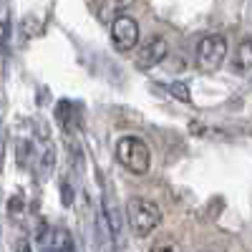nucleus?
<instances>
[{
	"mask_svg": "<svg viewBox=\"0 0 252 252\" xmlns=\"http://www.w3.org/2000/svg\"><path fill=\"white\" fill-rule=\"evenodd\" d=\"M111 43L119 53H129L139 46V23L129 15H119L111 20Z\"/></svg>",
	"mask_w": 252,
	"mask_h": 252,
	"instance_id": "4",
	"label": "nucleus"
},
{
	"mask_svg": "<svg viewBox=\"0 0 252 252\" xmlns=\"http://www.w3.org/2000/svg\"><path fill=\"white\" fill-rule=\"evenodd\" d=\"M0 3H3V0H0Z\"/></svg>",
	"mask_w": 252,
	"mask_h": 252,
	"instance_id": "17",
	"label": "nucleus"
},
{
	"mask_svg": "<svg viewBox=\"0 0 252 252\" xmlns=\"http://www.w3.org/2000/svg\"><path fill=\"white\" fill-rule=\"evenodd\" d=\"M126 220H129V227L136 237H149L161 224V209L152 199L134 197L126 202Z\"/></svg>",
	"mask_w": 252,
	"mask_h": 252,
	"instance_id": "1",
	"label": "nucleus"
},
{
	"mask_svg": "<svg viewBox=\"0 0 252 252\" xmlns=\"http://www.w3.org/2000/svg\"><path fill=\"white\" fill-rule=\"evenodd\" d=\"M227 58V38L220 33L204 35L197 43V66L202 71H217Z\"/></svg>",
	"mask_w": 252,
	"mask_h": 252,
	"instance_id": "3",
	"label": "nucleus"
},
{
	"mask_svg": "<svg viewBox=\"0 0 252 252\" xmlns=\"http://www.w3.org/2000/svg\"><path fill=\"white\" fill-rule=\"evenodd\" d=\"M53 164H56V152L48 149L46 157H43V161H40V177H48L53 172Z\"/></svg>",
	"mask_w": 252,
	"mask_h": 252,
	"instance_id": "12",
	"label": "nucleus"
},
{
	"mask_svg": "<svg viewBox=\"0 0 252 252\" xmlns=\"http://www.w3.org/2000/svg\"><path fill=\"white\" fill-rule=\"evenodd\" d=\"M166 91H169L177 101H184V103H189L192 101V94H189V86L187 83H182V81H177V83H166Z\"/></svg>",
	"mask_w": 252,
	"mask_h": 252,
	"instance_id": "10",
	"label": "nucleus"
},
{
	"mask_svg": "<svg viewBox=\"0 0 252 252\" xmlns=\"http://www.w3.org/2000/svg\"><path fill=\"white\" fill-rule=\"evenodd\" d=\"M48 252H76V245H73V237L68 229H63V227H56L51 229V237L46 240L43 245Z\"/></svg>",
	"mask_w": 252,
	"mask_h": 252,
	"instance_id": "7",
	"label": "nucleus"
},
{
	"mask_svg": "<svg viewBox=\"0 0 252 252\" xmlns=\"http://www.w3.org/2000/svg\"><path fill=\"white\" fill-rule=\"evenodd\" d=\"M101 212L109 222V229H111V240L114 242H121V212H119V204L116 199L106 192L103 194V202H101Z\"/></svg>",
	"mask_w": 252,
	"mask_h": 252,
	"instance_id": "6",
	"label": "nucleus"
},
{
	"mask_svg": "<svg viewBox=\"0 0 252 252\" xmlns=\"http://www.w3.org/2000/svg\"><path fill=\"white\" fill-rule=\"evenodd\" d=\"M250 68H252V38L242 40L237 46V53H235V71L245 73Z\"/></svg>",
	"mask_w": 252,
	"mask_h": 252,
	"instance_id": "8",
	"label": "nucleus"
},
{
	"mask_svg": "<svg viewBox=\"0 0 252 252\" xmlns=\"http://www.w3.org/2000/svg\"><path fill=\"white\" fill-rule=\"evenodd\" d=\"M28 154H31V144L28 141H20L18 144V161H20V166L28 164Z\"/></svg>",
	"mask_w": 252,
	"mask_h": 252,
	"instance_id": "13",
	"label": "nucleus"
},
{
	"mask_svg": "<svg viewBox=\"0 0 252 252\" xmlns=\"http://www.w3.org/2000/svg\"><path fill=\"white\" fill-rule=\"evenodd\" d=\"M8 212H10L13 217L23 212V199H20V197H13V199L8 202Z\"/></svg>",
	"mask_w": 252,
	"mask_h": 252,
	"instance_id": "15",
	"label": "nucleus"
},
{
	"mask_svg": "<svg viewBox=\"0 0 252 252\" xmlns=\"http://www.w3.org/2000/svg\"><path fill=\"white\" fill-rule=\"evenodd\" d=\"M166 53H169V46H166L164 38H149L136 51V68L139 71H149V68L159 66V63L166 58Z\"/></svg>",
	"mask_w": 252,
	"mask_h": 252,
	"instance_id": "5",
	"label": "nucleus"
},
{
	"mask_svg": "<svg viewBox=\"0 0 252 252\" xmlns=\"http://www.w3.org/2000/svg\"><path fill=\"white\" fill-rule=\"evenodd\" d=\"M152 252H182V247H179V242L164 237V240H157L152 245Z\"/></svg>",
	"mask_w": 252,
	"mask_h": 252,
	"instance_id": "11",
	"label": "nucleus"
},
{
	"mask_svg": "<svg viewBox=\"0 0 252 252\" xmlns=\"http://www.w3.org/2000/svg\"><path fill=\"white\" fill-rule=\"evenodd\" d=\"M15 252H33V247H31V240L20 237V240H18V245H15Z\"/></svg>",
	"mask_w": 252,
	"mask_h": 252,
	"instance_id": "16",
	"label": "nucleus"
},
{
	"mask_svg": "<svg viewBox=\"0 0 252 252\" xmlns=\"http://www.w3.org/2000/svg\"><path fill=\"white\" fill-rule=\"evenodd\" d=\"M61 194H63V204H66V207L73 204V189H71V184L66 179L61 182Z\"/></svg>",
	"mask_w": 252,
	"mask_h": 252,
	"instance_id": "14",
	"label": "nucleus"
},
{
	"mask_svg": "<svg viewBox=\"0 0 252 252\" xmlns=\"http://www.w3.org/2000/svg\"><path fill=\"white\" fill-rule=\"evenodd\" d=\"M131 5V0H106V3L101 5V20H106V23L111 26V20L114 18H119V13L124 10V8H129Z\"/></svg>",
	"mask_w": 252,
	"mask_h": 252,
	"instance_id": "9",
	"label": "nucleus"
},
{
	"mask_svg": "<svg viewBox=\"0 0 252 252\" xmlns=\"http://www.w3.org/2000/svg\"><path fill=\"white\" fill-rule=\"evenodd\" d=\"M116 159L126 172L131 174H146L152 166V152L139 136H121L116 141Z\"/></svg>",
	"mask_w": 252,
	"mask_h": 252,
	"instance_id": "2",
	"label": "nucleus"
}]
</instances>
